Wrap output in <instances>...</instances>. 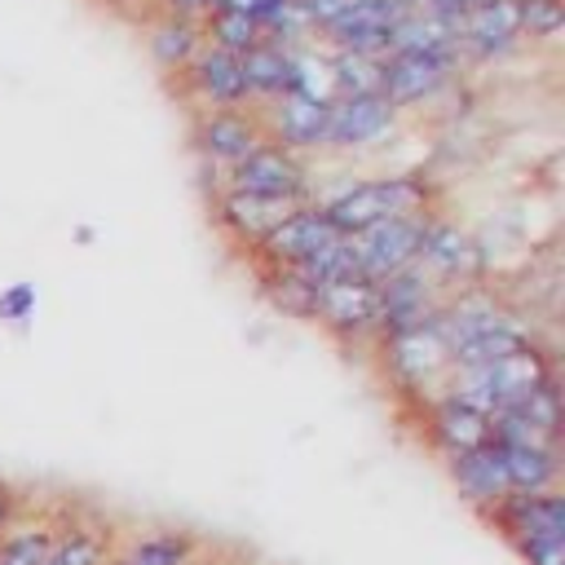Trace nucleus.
<instances>
[{
  "mask_svg": "<svg viewBox=\"0 0 565 565\" xmlns=\"http://www.w3.org/2000/svg\"><path fill=\"white\" fill-rule=\"evenodd\" d=\"M322 216L340 234H358L380 221H411V216H437L441 212V185L433 172H380L362 181H344L340 190L313 199Z\"/></svg>",
  "mask_w": 565,
  "mask_h": 565,
  "instance_id": "obj_1",
  "label": "nucleus"
},
{
  "mask_svg": "<svg viewBox=\"0 0 565 565\" xmlns=\"http://www.w3.org/2000/svg\"><path fill=\"white\" fill-rule=\"evenodd\" d=\"M556 375V353L534 340L499 362H486V366H455L450 380H446V393L472 411H481L486 419H494L499 411H508L516 397H525L530 388H539L543 380Z\"/></svg>",
  "mask_w": 565,
  "mask_h": 565,
  "instance_id": "obj_2",
  "label": "nucleus"
},
{
  "mask_svg": "<svg viewBox=\"0 0 565 565\" xmlns=\"http://www.w3.org/2000/svg\"><path fill=\"white\" fill-rule=\"evenodd\" d=\"M437 313H441V309H437ZM371 353L380 358L384 380H388L402 397H411L415 406L441 397V393H446V380H450V371H455V362H450V340H446V331H441L437 318L424 322V327L384 335Z\"/></svg>",
  "mask_w": 565,
  "mask_h": 565,
  "instance_id": "obj_3",
  "label": "nucleus"
},
{
  "mask_svg": "<svg viewBox=\"0 0 565 565\" xmlns=\"http://www.w3.org/2000/svg\"><path fill=\"white\" fill-rule=\"evenodd\" d=\"M415 269L441 296H450V291H463V287H477V282L490 278V252H486V243L472 230H463L459 221H450V216L437 212L424 225Z\"/></svg>",
  "mask_w": 565,
  "mask_h": 565,
  "instance_id": "obj_4",
  "label": "nucleus"
},
{
  "mask_svg": "<svg viewBox=\"0 0 565 565\" xmlns=\"http://www.w3.org/2000/svg\"><path fill=\"white\" fill-rule=\"evenodd\" d=\"M463 79V62L455 53H384L380 93L406 115L441 102Z\"/></svg>",
  "mask_w": 565,
  "mask_h": 565,
  "instance_id": "obj_5",
  "label": "nucleus"
},
{
  "mask_svg": "<svg viewBox=\"0 0 565 565\" xmlns=\"http://www.w3.org/2000/svg\"><path fill=\"white\" fill-rule=\"evenodd\" d=\"M313 322L344 349H375L380 340V291L371 278L349 274L327 287H318V313Z\"/></svg>",
  "mask_w": 565,
  "mask_h": 565,
  "instance_id": "obj_6",
  "label": "nucleus"
},
{
  "mask_svg": "<svg viewBox=\"0 0 565 565\" xmlns=\"http://www.w3.org/2000/svg\"><path fill=\"white\" fill-rule=\"evenodd\" d=\"M525 49L516 0H477L455 13V57L468 66H499Z\"/></svg>",
  "mask_w": 565,
  "mask_h": 565,
  "instance_id": "obj_7",
  "label": "nucleus"
},
{
  "mask_svg": "<svg viewBox=\"0 0 565 565\" xmlns=\"http://www.w3.org/2000/svg\"><path fill=\"white\" fill-rule=\"evenodd\" d=\"M402 132V110L384 93L335 97L327 106V154H371Z\"/></svg>",
  "mask_w": 565,
  "mask_h": 565,
  "instance_id": "obj_8",
  "label": "nucleus"
},
{
  "mask_svg": "<svg viewBox=\"0 0 565 565\" xmlns=\"http://www.w3.org/2000/svg\"><path fill=\"white\" fill-rule=\"evenodd\" d=\"M256 146H265V128H260L256 106H243V110H190L194 163H212V168L230 172Z\"/></svg>",
  "mask_w": 565,
  "mask_h": 565,
  "instance_id": "obj_9",
  "label": "nucleus"
},
{
  "mask_svg": "<svg viewBox=\"0 0 565 565\" xmlns=\"http://www.w3.org/2000/svg\"><path fill=\"white\" fill-rule=\"evenodd\" d=\"M225 190H243V194H260V199H291V203H309L313 199V177H309V159L265 141L256 146L243 163H234L225 172Z\"/></svg>",
  "mask_w": 565,
  "mask_h": 565,
  "instance_id": "obj_10",
  "label": "nucleus"
},
{
  "mask_svg": "<svg viewBox=\"0 0 565 565\" xmlns=\"http://www.w3.org/2000/svg\"><path fill=\"white\" fill-rule=\"evenodd\" d=\"M424 225H428V216H411V221H380V225H366L358 234H344L353 269L371 282H384V278L411 269L419 256Z\"/></svg>",
  "mask_w": 565,
  "mask_h": 565,
  "instance_id": "obj_11",
  "label": "nucleus"
},
{
  "mask_svg": "<svg viewBox=\"0 0 565 565\" xmlns=\"http://www.w3.org/2000/svg\"><path fill=\"white\" fill-rule=\"evenodd\" d=\"M172 84L190 102V110H243V106H252L238 57L225 49H212V44H203L194 53V62Z\"/></svg>",
  "mask_w": 565,
  "mask_h": 565,
  "instance_id": "obj_12",
  "label": "nucleus"
},
{
  "mask_svg": "<svg viewBox=\"0 0 565 565\" xmlns=\"http://www.w3.org/2000/svg\"><path fill=\"white\" fill-rule=\"evenodd\" d=\"M313 203V199H309ZM300 203L291 199H260V194H243V190H221L207 199V212H212V225L225 234V243H234L238 252H256L265 243V234L274 225H282Z\"/></svg>",
  "mask_w": 565,
  "mask_h": 565,
  "instance_id": "obj_13",
  "label": "nucleus"
},
{
  "mask_svg": "<svg viewBox=\"0 0 565 565\" xmlns=\"http://www.w3.org/2000/svg\"><path fill=\"white\" fill-rule=\"evenodd\" d=\"M335 238H344L318 203H300L282 225H274L265 234V243L252 252V265H269V269H300L305 260H313L322 247H331Z\"/></svg>",
  "mask_w": 565,
  "mask_h": 565,
  "instance_id": "obj_14",
  "label": "nucleus"
},
{
  "mask_svg": "<svg viewBox=\"0 0 565 565\" xmlns=\"http://www.w3.org/2000/svg\"><path fill=\"white\" fill-rule=\"evenodd\" d=\"M406 9H411V0H349V9L318 31V44L322 49H349V53L384 57L388 53V35H393V26H397V18Z\"/></svg>",
  "mask_w": 565,
  "mask_h": 565,
  "instance_id": "obj_15",
  "label": "nucleus"
},
{
  "mask_svg": "<svg viewBox=\"0 0 565 565\" xmlns=\"http://www.w3.org/2000/svg\"><path fill=\"white\" fill-rule=\"evenodd\" d=\"M486 521L499 525V534L521 552L534 543H561L565 539V499L561 490H534V494H508Z\"/></svg>",
  "mask_w": 565,
  "mask_h": 565,
  "instance_id": "obj_16",
  "label": "nucleus"
},
{
  "mask_svg": "<svg viewBox=\"0 0 565 565\" xmlns=\"http://www.w3.org/2000/svg\"><path fill=\"white\" fill-rule=\"evenodd\" d=\"M256 115H260L265 141L291 150L300 159L322 154V146H327V106H318L300 93H282L274 102H260Z\"/></svg>",
  "mask_w": 565,
  "mask_h": 565,
  "instance_id": "obj_17",
  "label": "nucleus"
},
{
  "mask_svg": "<svg viewBox=\"0 0 565 565\" xmlns=\"http://www.w3.org/2000/svg\"><path fill=\"white\" fill-rule=\"evenodd\" d=\"M419 424H424V441H428L446 463L459 459V455L481 450L486 441H494V424H490L481 411L455 402L450 393L424 402V406H419Z\"/></svg>",
  "mask_w": 565,
  "mask_h": 565,
  "instance_id": "obj_18",
  "label": "nucleus"
},
{
  "mask_svg": "<svg viewBox=\"0 0 565 565\" xmlns=\"http://www.w3.org/2000/svg\"><path fill=\"white\" fill-rule=\"evenodd\" d=\"M490 424H494V441H543V446H561V375H552L539 388H530L525 397H516Z\"/></svg>",
  "mask_w": 565,
  "mask_h": 565,
  "instance_id": "obj_19",
  "label": "nucleus"
},
{
  "mask_svg": "<svg viewBox=\"0 0 565 565\" xmlns=\"http://www.w3.org/2000/svg\"><path fill=\"white\" fill-rule=\"evenodd\" d=\"M375 291H380V340L433 322L437 309H441V300H446L415 265L402 269V274H393V278H384V282H375Z\"/></svg>",
  "mask_w": 565,
  "mask_h": 565,
  "instance_id": "obj_20",
  "label": "nucleus"
},
{
  "mask_svg": "<svg viewBox=\"0 0 565 565\" xmlns=\"http://www.w3.org/2000/svg\"><path fill=\"white\" fill-rule=\"evenodd\" d=\"M446 468H450L455 490H459V494H463L481 516H490V512L512 494V486H508V477H503V459H499V446H494V441H486V446H481V450H472V455L450 459Z\"/></svg>",
  "mask_w": 565,
  "mask_h": 565,
  "instance_id": "obj_21",
  "label": "nucleus"
},
{
  "mask_svg": "<svg viewBox=\"0 0 565 565\" xmlns=\"http://www.w3.org/2000/svg\"><path fill=\"white\" fill-rule=\"evenodd\" d=\"M115 547H119V539H115L110 521L66 516V521H57V534H53V547H49L44 565H110Z\"/></svg>",
  "mask_w": 565,
  "mask_h": 565,
  "instance_id": "obj_22",
  "label": "nucleus"
},
{
  "mask_svg": "<svg viewBox=\"0 0 565 565\" xmlns=\"http://www.w3.org/2000/svg\"><path fill=\"white\" fill-rule=\"evenodd\" d=\"M199 49H203V26L199 22H185V18H172V13H154V9L146 13V53L168 79H177L194 62Z\"/></svg>",
  "mask_w": 565,
  "mask_h": 565,
  "instance_id": "obj_23",
  "label": "nucleus"
},
{
  "mask_svg": "<svg viewBox=\"0 0 565 565\" xmlns=\"http://www.w3.org/2000/svg\"><path fill=\"white\" fill-rule=\"evenodd\" d=\"M203 552V539L177 525H154L132 534L128 543L115 547L110 565H194Z\"/></svg>",
  "mask_w": 565,
  "mask_h": 565,
  "instance_id": "obj_24",
  "label": "nucleus"
},
{
  "mask_svg": "<svg viewBox=\"0 0 565 565\" xmlns=\"http://www.w3.org/2000/svg\"><path fill=\"white\" fill-rule=\"evenodd\" d=\"M503 459V477L512 494H534V490H556L561 481V446L543 441H494Z\"/></svg>",
  "mask_w": 565,
  "mask_h": 565,
  "instance_id": "obj_25",
  "label": "nucleus"
},
{
  "mask_svg": "<svg viewBox=\"0 0 565 565\" xmlns=\"http://www.w3.org/2000/svg\"><path fill=\"white\" fill-rule=\"evenodd\" d=\"M388 53H455V18L411 0L388 35Z\"/></svg>",
  "mask_w": 565,
  "mask_h": 565,
  "instance_id": "obj_26",
  "label": "nucleus"
},
{
  "mask_svg": "<svg viewBox=\"0 0 565 565\" xmlns=\"http://www.w3.org/2000/svg\"><path fill=\"white\" fill-rule=\"evenodd\" d=\"M291 53H296V49H282V44L260 40V44H252V49L238 57L243 79H247V93H252V106L291 93Z\"/></svg>",
  "mask_w": 565,
  "mask_h": 565,
  "instance_id": "obj_27",
  "label": "nucleus"
},
{
  "mask_svg": "<svg viewBox=\"0 0 565 565\" xmlns=\"http://www.w3.org/2000/svg\"><path fill=\"white\" fill-rule=\"evenodd\" d=\"M256 282H260V296L269 300L274 313L296 318V322H313V313H318V287L305 274L256 265Z\"/></svg>",
  "mask_w": 565,
  "mask_h": 565,
  "instance_id": "obj_28",
  "label": "nucleus"
},
{
  "mask_svg": "<svg viewBox=\"0 0 565 565\" xmlns=\"http://www.w3.org/2000/svg\"><path fill=\"white\" fill-rule=\"evenodd\" d=\"M534 340H539L534 335V322H525L516 313V318H508V322H499V327H490V331L455 344L450 358H455V366H486V362H499V358H508V353H516V349H525Z\"/></svg>",
  "mask_w": 565,
  "mask_h": 565,
  "instance_id": "obj_29",
  "label": "nucleus"
},
{
  "mask_svg": "<svg viewBox=\"0 0 565 565\" xmlns=\"http://www.w3.org/2000/svg\"><path fill=\"white\" fill-rule=\"evenodd\" d=\"M57 521L53 516H35V521H13L0 534V565H44L49 547H53Z\"/></svg>",
  "mask_w": 565,
  "mask_h": 565,
  "instance_id": "obj_30",
  "label": "nucleus"
},
{
  "mask_svg": "<svg viewBox=\"0 0 565 565\" xmlns=\"http://www.w3.org/2000/svg\"><path fill=\"white\" fill-rule=\"evenodd\" d=\"M203 44L243 57L252 44H260V22L247 18V13H234V9H212L203 18Z\"/></svg>",
  "mask_w": 565,
  "mask_h": 565,
  "instance_id": "obj_31",
  "label": "nucleus"
},
{
  "mask_svg": "<svg viewBox=\"0 0 565 565\" xmlns=\"http://www.w3.org/2000/svg\"><path fill=\"white\" fill-rule=\"evenodd\" d=\"M331 53V79H335V97H362V93H380V62L371 53H349V49H327Z\"/></svg>",
  "mask_w": 565,
  "mask_h": 565,
  "instance_id": "obj_32",
  "label": "nucleus"
},
{
  "mask_svg": "<svg viewBox=\"0 0 565 565\" xmlns=\"http://www.w3.org/2000/svg\"><path fill=\"white\" fill-rule=\"evenodd\" d=\"M525 49H552L565 31V0H516Z\"/></svg>",
  "mask_w": 565,
  "mask_h": 565,
  "instance_id": "obj_33",
  "label": "nucleus"
},
{
  "mask_svg": "<svg viewBox=\"0 0 565 565\" xmlns=\"http://www.w3.org/2000/svg\"><path fill=\"white\" fill-rule=\"evenodd\" d=\"M35 287L31 282H9L4 291H0V322H9V327H26L31 318H35Z\"/></svg>",
  "mask_w": 565,
  "mask_h": 565,
  "instance_id": "obj_34",
  "label": "nucleus"
},
{
  "mask_svg": "<svg viewBox=\"0 0 565 565\" xmlns=\"http://www.w3.org/2000/svg\"><path fill=\"white\" fill-rule=\"evenodd\" d=\"M216 9V0H154V13H172V18H185V22H199Z\"/></svg>",
  "mask_w": 565,
  "mask_h": 565,
  "instance_id": "obj_35",
  "label": "nucleus"
},
{
  "mask_svg": "<svg viewBox=\"0 0 565 565\" xmlns=\"http://www.w3.org/2000/svg\"><path fill=\"white\" fill-rule=\"evenodd\" d=\"M521 561H525V565H565V539H561V543L521 547Z\"/></svg>",
  "mask_w": 565,
  "mask_h": 565,
  "instance_id": "obj_36",
  "label": "nucleus"
},
{
  "mask_svg": "<svg viewBox=\"0 0 565 565\" xmlns=\"http://www.w3.org/2000/svg\"><path fill=\"white\" fill-rule=\"evenodd\" d=\"M278 4H287V0H216V9H234V13H247L256 22H265Z\"/></svg>",
  "mask_w": 565,
  "mask_h": 565,
  "instance_id": "obj_37",
  "label": "nucleus"
},
{
  "mask_svg": "<svg viewBox=\"0 0 565 565\" xmlns=\"http://www.w3.org/2000/svg\"><path fill=\"white\" fill-rule=\"evenodd\" d=\"M18 512H22V499H18V490L9 486V481H0V534L18 521Z\"/></svg>",
  "mask_w": 565,
  "mask_h": 565,
  "instance_id": "obj_38",
  "label": "nucleus"
},
{
  "mask_svg": "<svg viewBox=\"0 0 565 565\" xmlns=\"http://www.w3.org/2000/svg\"><path fill=\"white\" fill-rule=\"evenodd\" d=\"M415 4H428V9H441V13H450V18H455V13H463V9H468V4H477V0H415Z\"/></svg>",
  "mask_w": 565,
  "mask_h": 565,
  "instance_id": "obj_39",
  "label": "nucleus"
},
{
  "mask_svg": "<svg viewBox=\"0 0 565 565\" xmlns=\"http://www.w3.org/2000/svg\"><path fill=\"white\" fill-rule=\"evenodd\" d=\"M115 4H124V0H115Z\"/></svg>",
  "mask_w": 565,
  "mask_h": 565,
  "instance_id": "obj_40",
  "label": "nucleus"
}]
</instances>
